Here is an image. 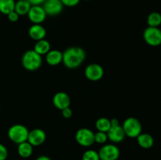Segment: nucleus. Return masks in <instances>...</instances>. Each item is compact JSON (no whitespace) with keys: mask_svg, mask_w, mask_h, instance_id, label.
Masks as SVG:
<instances>
[{"mask_svg":"<svg viewBox=\"0 0 161 160\" xmlns=\"http://www.w3.org/2000/svg\"><path fill=\"white\" fill-rule=\"evenodd\" d=\"M85 59L86 52L80 47H69L63 52L62 62L69 69H75L80 67Z\"/></svg>","mask_w":161,"mask_h":160,"instance_id":"obj_1","label":"nucleus"},{"mask_svg":"<svg viewBox=\"0 0 161 160\" xmlns=\"http://www.w3.org/2000/svg\"><path fill=\"white\" fill-rule=\"evenodd\" d=\"M21 63L26 70L31 72L36 71L42 65V56L36 53L34 50H28L22 56Z\"/></svg>","mask_w":161,"mask_h":160,"instance_id":"obj_2","label":"nucleus"},{"mask_svg":"<svg viewBox=\"0 0 161 160\" xmlns=\"http://www.w3.org/2000/svg\"><path fill=\"white\" fill-rule=\"evenodd\" d=\"M29 130L21 124H14L8 130V137L15 144H19L27 141Z\"/></svg>","mask_w":161,"mask_h":160,"instance_id":"obj_3","label":"nucleus"},{"mask_svg":"<svg viewBox=\"0 0 161 160\" xmlns=\"http://www.w3.org/2000/svg\"><path fill=\"white\" fill-rule=\"evenodd\" d=\"M122 127L126 136L130 138H136L140 133H142V130L140 121L135 117H129L126 119Z\"/></svg>","mask_w":161,"mask_h":160,"instance_id":"obj_4","label":"nucleus"},{"mask_svg":"<svg viewBox=\"0 0 161 160\" xmlns=\"http://www.w3.org/2000/svg\"><path fill=\"white\" fill-rule=\"evenodd\" d=\"M143 39L148 45L158 46L161 45V30L156 27H148L143 32Z\"/></svg>","mask_w":161,"mask_h":160,"instance_id":"obj_5","label":"nucleus"},{"mask_svg":"<svg viewBox=\"0 0 161 160\" xmlns=\"http://www.w3.org/2000/svg\"><path fill=\"white\" fill-rule=\"evenodd\" d=\"M75 140L80 145L90 147L94 143V133L87 128L79 129L75 133Z\"/></svg>","mask_w":161,"mask_h":160,"instance_id":"obj_6","label":"nucleus"},{"mask_svg":"<svg viewBox=\"0 0 161 160\" xmlns=\"http://www.w3.org/2000/svg\"><path fill=\"white\" fill-rule=\"evenodd\" d=\"M119 149L115 144H105L98 152L99 158L102 160H117L119 157Z\"/></svg>","mask_w":161,"mask_h":160,"instance_id":"obj_7","label":"nucleus"},{"mask_svg":"<svg viewBox=\"0 0 161 160\" xmlns=\"http://www.w3.org/2000/svg\"><path fill=\"white\" fill-rule=\"evenodd\" d=\"M85 76L90 81L97 82L102 78L104 75V69L100 64H91L85 68Z\"/></svg>","mask_w":161,"mask_h":160,"instance_id":"obj_8","label":"nucleus"},{"mask_svg":"<svg viewBox=\"0 0 161 160\" xmlns=\"http://www.w3.org/2000/svg\"><path fill=\"white\" fill-rule=\"evenodd\" d=\"M27 15L30 21L34 24H40L45 20L47 16L42 6H31Z\"/></svg>","mask_w":161,"mask_h":160,"instance_id":"obj_9","label":"nucleus"},{"mask_svg":"<svg viewBox=\"0 0 161 160\" xmlns=\"http://www.w3.org/2000/svg\"><path fill=\"white\" fill-rule=\"evenodd\" d=\"M42 6L49 16L58 15L62 12L64 7L61 0H46Z\"/></svg>","mask_w":161,"mask_h":160,"instance_id":"obj_10","label":"nucleus"},{"mask_svg":"<svg viewBox=\"0 0 161 160\" xmlns=\"http://www.w3.org/2000/svg\"><path fill=\"white\" fill-rule=\"evenodd\" d=\"M46 137L47 136L44 130L37 128L29 131L27 141L32 146H39L45 142Z\"/></svg>","mask_w":161,"mask_h":160,"instance_id":"obj_11","label":"nucleus"},{"mask_svg":"<svg viewBox=\"0 0 161 160\" xmlns=\"http://www.w3.org/2000/svg\"><path fill=\"white\" fill-rule=\"evenodd\" d=\"M53 104L55 108L59 110L69 108L71 104V100L69 96L64 92H58L53 96Z\"/></svg>","mask_w":161,"mask_h":160,"instance_id":"obj_12","label":"nucleus"},{"mask_svg":"<svg viewBox=\"0 0 161 160\" xmlns=\"http://www.w3.org/2000/svg\"><path fill=\"white\" fill-rule=\"evenodd\" d=\"M106 133L108 139L113 143L121 142L124 141V137L126 136L122 125H116V126H111V128Z\"/></svg>","mask_w":161,"mask_h":160,"instance_id":"obj_13","label":"nucleus"},{"mask_svg":"<svg viewBox=\"0 0 161 160\" xmlns=\"http://www.w3.org/2000/svg\"><path fill=\"white\" fill-rule=\"evenodd\" d=\"M28 35L32 39L39 41L45 39L46 35H47V31L43 26L36 24L30 27L29 30H28Z\"/></svg>","mask_w":161,"mask_h":160,"instance_id":"obj_14","label":"nucleus"},{"mask_svg":"<svg viewBox=\"0 0 161 160\" xmlns=\"http://www.w3.org/2000/svg\"><path fill=\"white\" fill-rule=\"evenodd\" d=\"M63 53L58 50H50L46 54V61L51 66H56L62 62Z\"/></svg>","mask_w":161,"mask_h":160,"instance_id":"obj_15","label":"nucleus"},{"mask_svg":"<svg viewBox=\"0 0 161 160\" xmlns=\"http://www.w3.org/2000/svg\"><path fill=\"white\" fill-rule=\"evenodd\" d=\"M136 138L138 145L142 148L149 149L153 146L154 139L149 133H140Z\"/></svg>","mask_w":161,"mask_h":160,"instance_id":"obj_16","label":"nucleus"},{"mask_svg":"<svg viewBox=\"0 0 161 160\" xmlns=\"http://www.w3.org/2000/svg\"><path fill=\"white\" fill-rule=\"evenodd\" d=\"M31 7V5L30 4V3L28 0H18V1L16 2L15 3L14 11H15L19 16L27 15Z\"/></svg>","mask_w":161,"mask_h":160,"instance_id":"obj_17","label":"nucleus"},{"mask_svg":"<svg viewBox=\"0 0 161 160\" xmlns=\"http://www.w3.org/2000/svg\"><path fill=\"white\" fill-rule=\"evenodd\" d=\"M17 152L19 155L22 158H28L32 155L33 152V146L28 141H25L23 143H20L18 144L17 147Z\"/></svg>","mask_w":161,"mask_h":160,"instance_id":"obj_18","label":"nucleus"},{"mask_svg":"<svg viewBox=\"0 0 161 160\" xmlns=\"http://www.w3.org/2000/svg\"><path fill=\"white\" fill-rule=\"evenodd\" d=\"M33 50L41 56L46 55L50 50V44L45 39H41V40L36 41Z\"/></svg>","mask_w":161,"mask_h":160,"instance_id":"obj_19","label":"nucleus"},{"mask_svg":"<svg viewBox=\"0 0 161 160\" xmlns=\"http://www.w3.org/2000/svg\"><path fill=\"white\" fill-rule=\"evenodd\" d=\"M15 3L14 0H0V13L8 15L9 13L14 11Z\"/></svg>","mask_w":161,"mask_h":160,"instance_id":"obj_20","label":"nucleus"},{"mask_svg":"<svg viewBox=\"0 0 161 160\" xmlns=\"http://www.w3.org/2000/svg\"><path fill=\"white\" fill-rule=\"evenodd\" d=\"M96 129L97 131L105 132L107 133L110 128H111V123H110V120L107 118H100L96 121L95 123Z\"/></svg>","mask_w":161,"mask_h":160,"instance_id":"obj_21","label":"nucleus"},{"mask_svg":"<svg viewBox=\"0 0 161 160\" xmlns=\"http://www.w3.org/2000/svg\"><path fill=\"white\" fill-rule=\"evenodd\" d=\"M147 24L149 27L158 28L161 24V14L158 12H152L147 17Z\"/></svg>","mask_w":161,"mask_h":160,"instance_id":"obj_22","label":"nucleus"},{"mask_svg":"<svg viewBox=\"0 0 161 160\" xmlns=\"http://www.w3.org/2000/svg\"><path fill=\"white\" fill-rule=\"evenodd\" d=\"M83 160H99L98 152L94 150H86L84 153L83 154L82 157Z\"/></svg>","mask_w":161,"mask_h":160,"instance_id":"obj_23","label":"nucleus"},{"mask_svg":"<svg viewBox=\"0 0 161 160\" xmlns=\"http://www.w3.org/2000/svg\"><path fill=\"white\" fill-rule=\"evenodd\" d=\"M108 141V136L107 133L105 132L97 131V133H94V142L97 144H103Z\"/></svg>","mask_w":161,"mask_h":160,"instance_id":"obj_24","label":"nucleus"},{"mask_svg":"<svg viewBox=\"0 0 161 160\" xmlns=\"http://www.w3.org/2000/svg\"><path fill=\"white\" fill-rule=\"evenodd\" d=\"M8 157L7 148L3 144H0V160H6Z\"/></svg>","mask_w":161,"mask_h":160,"instance_id":"obj_25","label":"nucleus"},{"mask_svg":"<svg viewBox=\"0 0 161 160\" xmlns=\"http://www.w3.org/2000/svg\"><path fill=\"white\" fill-rule=\"evenodd\" d=\"M63 6H68V7H73L77 6L80 3V0H61Z\"/></svg>","mask_w":161,"mask_h":160,"instance_id":"obj_26","label":"nucleus"},{"mask_svg":"<svg viewBox=\"0 0 161 160\" xmlns=\"http://www.w3.org/2000/svg\"><path fill=\"white\" fill-rule=\"evenodd\" d=\"M61 114L64 119H70L72 116V111L70 108H66L61 110Z\"/></svg>","mask_w":161,"mask_h":160,"instance_id":"obj_27","label":"nucleus"},{"mask_svg":"<svg viewBox=\"0 0 161 160\" xmlns=\"http://www.w3.org/2000/svg\"><path fill=\"white\" fill-rule=\"evenodd\" d=\"M19 17H20V16H19L15 11H12V12L9 13L7 15L8 20L11 22H17V20H19Z\"/></svg>","mask_w":161,"mask_h":160,"instance_id":"obj_28","label":"nucleus"},{"mask_svg":"<svg viewBox=\"0 0 161 160\" xmlns=\"http://www.w3.org/2000/svg\"><path fill=\"white\" fill-rule=\"evenodd\" d=\"M31 6H41L46 0H28Z\"/></svg>","mask_w":161,"mask_h":160,"instance_id":"obj_29","label":"nucleus"},{"mask_svg":"<svg viewBox=\"0 0 161 160\" xmlns=\"http://www.w3.org/2000/svg\"><path fill=\"white\" fill-rule=\"evenodd\" d=\"M110 123H111V126H116V125H119V122L117 119L113 118V119H110Z\"/></svg>","mask_w":161,"mask_h":160,"instance_id":"obj_30","label":"nucleus"},{"mask_svg":"<svg viewBox=\"0 0 161 160\" xmlns=\"http://www.w3.org/2000/svg\"><path fill=\"white\" fill-rule=\"evenodd\" d=\"M36 160H51V158H49L48 156H46V155H40Z\"/></svg>","mask_w":161,"mask_h":160,"instance_id":"obj_31","label":"nucleus"},{"mask_svg":"<svg viewBox=\"0 0 161 160\" xmlns=\"http://www.w3.org/2000/svg\"><path fill=\"white\" fill-rule=\"evenodd\" d=\"M85 1H90V0H85Z\"/></svg>","mask_w":161,"mask_h":160,"instance_id":"obj_32","label":"nucleus"},{"mask_svg":"<svg viewBox=\"0 0 161 160\" xmlns=\"http://www.w3.org/2000/svg\"><path fill=\"white\" fill-rule=\"evenodd\" d=\"M99 160H102V159H99Z\"/></svg>","mask_w":161,"mask_h":160,"instance_id":"obj_33","label":"nucleus"},{"mask_svg":"<svg viewBox=\"0 0 161 160\" xmlns=\"http://www.w3.org/2000/svg\"><path fill=\"white\" fill-rule=\"evenodd\" d=\"M6 160H7V159H6Z\"/></svg>","mask_w":161,"mask_h":160,"instance_id":"obj_34","label":"nucleus"}]
</instances>
